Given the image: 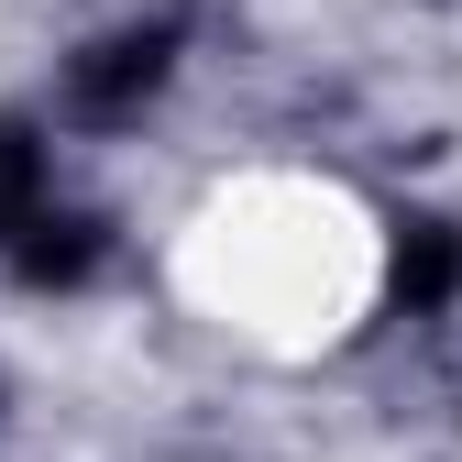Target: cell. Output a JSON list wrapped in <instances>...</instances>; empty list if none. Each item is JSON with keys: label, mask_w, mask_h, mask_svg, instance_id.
Here are the masks:
<instances>
[{"label": "cell", "mask_w": 462, "mask_h": 462, "mask_svg": "<svg viewBox=\"0 0 462 462\" xmlns=\"http://www.w3.org/2000/svg\"><path fill=\"white\" fill-rule=\"evenodd\" d=\"M177 55H188L177 12H133V23H110V33H88V44L67 55L55 99H67V122H78V133H133L143 110L177 88Z\"/></svg>", "instance_id": "obj_1"}, {"label": "cell", "mask_w": 462, "mask_h": 462, "mask_svg": "<svg viewBox=\"0 0 462 462\" xmlns=\"http://www.w3.org/2000/svg\"><path fill=\"white\" fill-rule=\"evenodd\" d=\"M0 264H12V286H33V298H78V286L110 264V220L99 209H44Z\"/></svg>", "instance_id": "obj_2"}, {"label": "cell", "mask_w": 462, "mask_h": 462, "mask_svg": "<svg viewBox=\"0 0 462 462\" xmlns=\"http://www.w3.org/2000/svg\"><path fill=\"white\" fill-rule=\"evenodd\" d=\"M385 298L408 309V319H440L462 298V220L440 209H408L396 220V243H385Z\"/></svg>", "instance_id": "obj_3"}, {"label": "cell", "mask_w": 462, "mask_h": 462, "mask_svg": "<svg viewBox=\"0 0 462 462\" xmlns=\"http://www.w3.org/2000/svg\"><path fill=\"white\" fill-rule=\"evenodd\" d=\"M44 209H55V154H44L33 122H12V110H0V254H12Z\"/></svg>", "instance_id": "obj_4"}, {"label": "cell", "mask_w": 462, "mask_h": 462, "mask_svg": "<svg viewBox=\"0 0 462 462\" xmlns=\"http://www.w3.org/2000/svg\"><path fill=\"white\" fill-rule=\"evenodd\" d=\"M0 396H12V385H0Z\"/></svg>", "instance_id": "obj_5"}]
</instances>
